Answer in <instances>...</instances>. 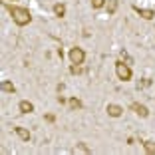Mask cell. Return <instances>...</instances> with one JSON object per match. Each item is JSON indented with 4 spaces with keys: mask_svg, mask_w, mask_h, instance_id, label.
I'll return each mask as SVG.
<instances>
[{
    "mask_svg": "<svg viewBox=\"0 0 155 155\" xmlns=\"http://www.w3.org/2000/svg\"><path fill=\"white\" fill-rule=\"evenodd\" d=\"M12 16V20L16 22V26H28V24L32 22V14L28 8H20V6H6Z\"/></svg>",
    "mask_w": 155,
    "mask_h": 155,
    "instance_id": "obj_1",
    "label": "cell"
},
{
    "mask_svg": "<svg viewBox=\"0 0 155 155\" xmlns=\"http://www.w3.org/2000/svg\"><path fill=\"white\" fill-rule=\"evenodd\" d=\"M115 74H117V78L119 80H121V82H129V80H131V68H129L127 64H123L121 60H117V62H115Z\"/></svg>",
    "mask_w": 155,
    "mask_h": 155,
    "instance_id": "obj_2",
    "label": "cell"
},
{
    "mask_svg": "<svg viewBox=\"0 0 155 155\" xmlns=\"http://www.w3.org/2000/svg\"><path fill=\"white\" fill-rule=\"evenodd\" d=\"M68 56H70V62H72V64H76V66H82L84 60H86V52H84V48H80V46L70 48Z\"/></svg>",
    "mask_w": 155,
    "mask_h": 155,
    "instance_id": "obj_3",
    "label": "cell"
},
{
    "mask_svg": "<svg viewBox=\"0 0 155 155\" xmlns=\"http://www.w3.org/2000/svg\"><path fill=\"white\" fill-rule=\"evenodd\" d=\"M129 110H131L135 115L143 117V119H145V117H149V110H147V107H145L143 104H137V101H133V104L129 105Z\"/></svg>",
    "mask_w": 155,
    "mask_h": 155,
    "instance_id": "obj_4",
    "label": "cell"
},
{
    "mask_svg": "<svg viewBox=\"0 0 155 155\" xmlns=\"http://www.w3.org/2000/svg\"><path fill=\"white\" fill-rule=\"evenodd\" d=\"M105 111H107L110 117H119V115L123 114V107H121V105H117V104H107Z\"/></svg>",
    "mask_w": 155,
    "mask_h": 155,
    "instance_id": "obj_5",
    "label": "cell"
},
{
    "mask_svg": "<svg viewBox=\"0 0 155 155\" xmlns=\"http://www.w3.org/2000/svg\"><path fill=\"white\" fill-rule=\"evenodd\" d=\"M133 10H135V12L139 14L143 20H151V18H155V10H151V8H139V6H133Z\"/></svg>",
    "mask_w": 155,
    "mask_h": 155,
    "instance_id": "obj_6",
    "label": "cell"
},
{
    "mask_svg": "<svg viewBox=\"0 0 155 155\" xmlns=\"http://www.w3.org/2000/svg\"><path fill=\"white\" fill-rule=\"evenodd\" d=\"M14 133H16V135L20 137V139H22V141H30V139H32V135H30V131H28L26 127H22V125H16V127H14Z\"/></svg>",
    "mask_w": 155,
    "mask_h": 155,
    "instance_id": "obj_7",
    "label": "cell"
},
{
    "mask_svg": "<svg viewBox=\"0 0 155 155\" xmlns=\"http://www.w3.org/2000/svg\"><path fill=\"white\" fill-rule=\"evenodd\" d=\"M18 110L22 111V114H32V111H34V104H32V101H28V100H22L18 104Z\"/></svg>",
    "mask_w": 155,
    "mask_h": 155,
    "instance_id": "obj_8",
    "label": "cell"
},
{
    "mask_svg": "<svg viewBox=\"0 0 155 155\" xmlns=\"http://www.w3.org/2000/svg\"><path fill=\"white\" fill-rule=\"evenodd\" d=\"M68 107H70V111H76V110H82L84 104L78 100V97H70L68 100Z\"/></svg>",
    "mask_w": 155,
    "mask_h": 155,
    "instance_id": "obj_9",
    "label": "cell"
},
{
    "mask_svg": "<svg viewBox=\"0 0 155 155\" xmlns=\"http://www.w3.org/2000/svg\"><path fill=\"white\" fill-rule=\"evenodd\" d=\"M54 14L58 16V18H64V16H66V4H64V2L54 4Z\"/></svg>",
    "mask_w": 155,
    "mask_h": 155,
    "instance_id": "obj_10",
    "label": "cell"
},
{
    "mask_svg": "<svg viewBox=\"0 0 155 155\" xmlns=\"http://www.w3.org/2000/svg\"><path fill=\"white\" fill-rule=\"evenodd\" d=\"M0 87H2V91H6V94H14V91H16L14 84H12V82H8V80H2Z\"/></svg>",
    "mask_w": 155,
    "mask_h": 155,
    "instance_id": "obj_11",
    "label": "cell"
},
{
    "mask_svg": "<svg viewBox=\"0 0 155 155\" xmlns=\"http://www.w3.org/2000/svg\"><path fill=\"white\" fill-rule=\"evenodd\" d=\"M105 6H107V14H115V10H117V0H107Z\"/></svg>",
    "mask_w": 155,
    "mask_h": 155,
    "instance_id": "obj_12",
    "label": "cell"
},
{
    "mask_svg": "<svg viewBox=\"0 0 155 155\" xmlns=\"http://www.w3.org/2000/svg\"><path fill=\"white\" fill-rule=\"evenodd\" d=\"M143 147L147 153H155V141H143Z\"/></svg>",
    "mask_w": 155,
    "mask_h": 155,
    "instance_id": "obj_13",
    "label": "cell"
},
{
    "mask_svg": "<svg viewBox=\"0 0 155 155\" xmlns=\"http://www.w3.org/2000/svg\"><path fill=\"white\" fill-rule=\"evenodd\" d=\"M74 151H82V153H91V149L86 145V143H78V145H76V149H74Z\"/></svg>",
    "mask_w": 155,
    "mask_h": 155,
    "instance_id": "obj_14",
    "label": "cell"
},
{
    "mask_svg": "<svg viewBox=\"0 0 155 155\" xmlns=\"http://www.w3.org/2000/svg\"><path fill=\"white\" fill-rule=\"evenodd\" d=\"M104 6H105V0H91V8L100 10V8H104Z\"/></svg>",
    "mask_w": 155,
    "mask_h": 155,
    "instance_id": "obj_15",
    "label": "cell"
},
{
    "mask_svg": "<svg viewBox=\"0 0 155 155\" xmlns=\"http://www.w3.org/2000/svg\"><path fill=\"white\" fill-rule=\"evenodd\" d=\"M147 86H151V80H149V78H143L141 82L137 84V90H139V87H147Z\"/></svg>",
    "mask_w": 155,
    "mask_h": 155,
    "instance_id": "obj_16",
    "label": "cell"
},
{
    "mask_svg": "<svg viewBox=\"0 0 155 155\" xmlns=\"http://www.w3.org/2000/svg\"><path fill=\"white\" fill-rule=\"evenodd\" d=\"M70 72H72V74H82V68L76 66V64H72V66H70Z\"/></svg>",
    "mask_w": 155,
    "mask_h": 155,
    "instance_id": "obj_17",
    "label": "cell"
},
{
    "mask_svg": "<svg viewBox=\"0 0 155 155\" xmlns=\"http://www.w3.org/2000/svg\"><path fill=\"white\" fill-rule=\"evenodd\" d=\"M46 121L54 123V121H56V115H54V114H46Z\"/></svg>",
    "mask_w": 155,
    "mask_h": 155,
    "instance_id": "obj_18",
    "label": "cell"
},
{
    "mask_svg": "<svg viewBox=\"0 0 155 155\" xmlns=\"http://www.w3.org/2000/svg\"><path fill=\"white\" fill-rule=\"evenodd\" d=\"M121 56H123V60H125V62H127V64H131V62H133V60H131V58H129V56H127V54H125V52H121Z\"/></svg>",
    "mask_w": 155,
    "mask_h": 155,
    "instance_id": "obj_19",
    "label": "cell"
},
{
    "mask_svg": "<svg viewBox=\"0 0 155 155\" xmlns=\"http://www.w3.org/2000/svg\"><path fill=\"white\" fill-rule=\"evenodd\" d=\"M58 104H60V105H64V104H66V97H62V96H58Z\"/></svg>",
    "mask_w": 155,
    "mask_h": 155,
    "instance_id": "obj_20",
    "label": "cell"
},
{
    "mask_svg": "<svg viewBox=\"0 0 155 155\" xmlns=\"http://www.w3.org/2000/svg\"><path fill=\"white\" fill-rule=\"evenodd\" d=\"M12 2H14V0H12Z\"/></svg>",
    "mask_w": 155,
    "mask_h": 155,
    "instance_id": "obj_21",
    "label": "cell"
}]
</instances>
